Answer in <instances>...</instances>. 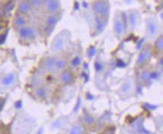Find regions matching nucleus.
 I'll list each match as a JSON object with an SVG mask.
<instances>
[{
	"label": "nucleus",
	"mask_w": 163,
	"mask_h": 134,
	"mask_svg": "<svg viewBox=\"0 0 163 134\" xmlns=\"http://www.w3.org/2000/svg\"><path fill=\"white\" fill-rule=\"evenodd\" d=\"M93 10L94 11L95 13L105 16L108 15L109 11V5L103 2V1H97L94 3L93 5Z\"/></svg>",
	"instance_id": "1"
},
{
	"label": "nucleus",
	"mask_w": 163,
	"mask_h": 134,
	"mask_svg": "<svg viewBox=\"0 0 163 134\" xmlns=\"http://www.w3.org/2000/svg\"><path fill=\"white\" fill-rule=\"evenodd\" d=\"M65 46V38L61 35H59L55 37L52 41V44L51 45V51L52 52H59L63 50Z\"/></svg>",
	"instance_id": "2"
},
{
	"label": "nucleus",
	"mask_w": 163,
	"mask_h": 134,
	"mask_svg": "<svg viewBox=\"0 0 163 134\" xmlns=\"http://www.w3.org/2000/svg\"><path fill=\"white\" fill-rule=\"evenodd\" d=\"M55 62L56 58L53 56H49L46 58L43 62V70L46 73H53L55 70Z\"/></svg>",
	"instance_id": "3"
},
{
	"label": "nucleus",
	"mask_w": 163,
	"mask_h": 134,
	"mask_svg": "<svg viewBox=\"0 0 163 134\" xmlns=\"http://www.w3.org/2000/svg\"><path fill=\"white\" fill-rule=\"evenodd\" d=\"M19 35L23 40L34 38L35 37V31L32 27L23 26L19 29Z\"/></svg>",
	"instance_id": "4"
},
{
	"label": "nucleus",
	"mask_w": 163,
	"mask_h": 134,
	"mask_svg": "<svg viewBox=\"0 0 163 134\" xmlns=\"http://www.w3.org/2000/svg\"><path fill=\"white\" fill-rule=\"evenodd\" d=\"M15 81H16V74L13 72H11L2 77V78L1 79L0 83L2 86L8 88L12 86Z\"/></svg>",
	"instance_id": "5"
},
{
	"label": "nucleus",
	"mask_w": 163,
	"mask_h": 134,
	"mask_svg": "<svg viewBox=\"0 0 163 134\" xmlns=\"http://www.w3.org/2000/svg\"><path fill=\"white\" fill-rule=\"evenodd\" d=\"M147 35L150 39H153L158 32V25L154 20H149L147 25Z\"/></svg>",
	"instance_id": "6"
},
{
	"label": "nucleus",
	"mask_w": 163,
	"mask_h": 134,
	"mask_svg": "<svg viewBox=\"0 0 163 134\" xmlns=\"http://www.w3.org/2000/svg\"><path fill=\"white\" fill-rule=\"evenodd\" d=\"M150 56V51L148 49H144L141 52L137 58V64H142L145 63Z\"/></svg>",
	"instance_id": "7"
},
{
	"label": "nucleus",
	"mask_w": 163,
	"mask_h": 134,
	"mask_svg": "<svg viewBox=\"0 0 163 134\" xmlns=\"http://www.w3.org/2000/svg\"><path fill=\"white\" fill-rule=\"evenodd\" d=\"M32 9V5L29 2L26 1H21L18 5V11L21 14H28Z\"/></svg>",
	"instance_id": "8"
},
{
	"label": "nucleus",
	"mask_w": 163,
	"mask_h": 134,
	"mask_svg": "<svg viewBox=\"0 0 163 134\" xmlns=\"http://www.w3.org/2000/svg\"><path fill=\"white\" fill-rule=\"evenodd\" d=\"M60 82L64 84H68L73 81V75L69 71H64L59 76Z\"/></svg>",
	"instance_id": "9"
},
{
	"label": "nucleus",
	"mask_w": 163,
	"mask_h": 134,
	"mask_svg": "<svg viewBox=\"0 0 163 134\" xmlns=\"http://www.w3.org/2000/svg\"><path fill=\"white\" fill-rule=\"evenodd\" d=\"M47 9L50 12H54L58 10L59 8V2L57 0H45Z\"/></svg>",
	"instance_id": "10"
},
{
	"label": "nucleus",
	"mask_w": 163,
	"mask_h": 134,
	"mask_svg": "<svg viewBox=\"0 0 163 134\" xmlns=\"http://www.w3.org/2000/svg\"><path fill=\"white\" fill-rule=\"evenodd\" d=\"M114 29H115L116 35H117L118 36H121L123 34L124 24H123V22H121L120 19H116L115 20V25H114Z\"/></svg>",
	"instance_id": "11"
},
{
	"label": "nucleus",
	"mask_w": 163,
	"mask_h": 134,
	"mask_svg": "<svg viewBox=\"0 0 163 134\" xmlns=\"http://www.w3.org/2000/svg\"><path fill=\"white\" fill-rule=\"evenodd\" d=\"M66 65L65 61L63 58H56V62H55V72H61L65 69Z\"/></svg>",
	"instance_id": "12"
},
{
	"label": "nucleus",
	"mask_w": 163,
	"mask_h": 134,
	"mask_svg": "<svg viewBox=\"0 0 163 134\" xmlns=\"http://www.w3.org/2000/svg\"><path fill=\"white\" fill-rule=\"evenodd\" d=\"M13 23L17 27H19L20 29V28L25 26V25H26V20L22 16L16 15V17L13 19Z\"/></svg>",
	"instance_id": "13"
},
{
	"label": "nucleus",
	"mask_w": 163,
	"mask_h": 134,
	"mask_svg": "<svg viewBox=\"0 0 163 134\" xmlns=\"http://www.w3.org/2000/svg\"><path fill=\"white\" fill-rule=\"evenodd\" d=\"M128 19H129V23L130 25L131 28L133 29L135 26H136L137 23V16L136 14L134 11H130L129 15H128Z\"/></svg>",
	"instance_id": "14"
},
{
	"label": "nucleus",
	"mask_w": 163,
	"mask_h": 134,
	"mask_svg": "<svg viewBox=\"0 0 163 134\" xmlns=\"http://www.w3.org/2000/svg\"><path fill=\"white\" fill-rule=\"evenodd\" d=\"M35 96L38 97V98H44L46 96V91L43 87H38L34 91Z\"/></svg>",
	"instance_id": "15"
},
{
	"label": "nucleus",
	"mask_w": 163,
	"mask_h": 134,
	"mask_svg": "<svg viewBox=\"0 0 163 134\" xmlns=\"http://www.w3.org/2000/svg\"><path fill=\"white\" fill-rule=\"evenodd\" d=\"M56 22H57V18L53 15L49 16L46 19V24L49 27H52V26H55Z\"/></svg>",
	"instance_id": "16"
},
{
	"label": "nucleus",
	"mask_w": 163,
	"mask_h": 134,
	"mask_svg": "<svg viewBox=\"0 0 163 134\" xmlns=\"http://www.w3.org/2000/svg\"><path fill=\"white\" fill-rule=\"evenodd\" d=\"M132 87V84L130 81H126L121 86V91L123 93H126L130 90Z\"/></svg>",
	"instance_id": "17"
},
{
	"label": "nucleus",
	"mask_w": 163,
	"mask_h": 134,
	"mask_svg": "<svg viewBox=\"0 0 163 134\" xmlns=\"http://www.w3.org/2000/svg\"><path fill=\"white\" fill-rule=\"evenodd\" d=\"M141 80L143 82H147V81L150 80V78H151V73L147 71V70H144V72L141 73Z\"/></svg>",
	"instance_id": "18"
},
{
	"label": "nucleus",
	"mask_w": 163,
	"mask_h": 134,
	"mask_svg": "<svg viewBox=\"0 0 163 134\" xmlns=\"http://www.w3.org/2000/svg\"><path fill=\"white\" fill-rule=\"evenodd\" d=\"M96 21H97V32H100L104 29V23L100 18H96Z\"/></svg>",
	"instance_id": "19"
},
{
	"label": "nucleus",
	"mask_w": 163,
	"mask_h": 134,
	"mask_svg": "<svg viewBox=\"0 0 163 134\" xmlns=\"http://www.w3.org/2000/svg\"><path fill=\"white\" fill-rule=\"evenodd\" d=\"M70 134H82V130L80 127H73L70 131Z\"/></svg>",
	"instance_id": "20"
},
{
	"label": "nucleus",
	"mask_w": 163,
	"mask_h": 134,
	"mask_svg": "<svg viewBox=\"0 0 163 134\" xmlns=\"http://www.w3.org/2000/svg\"><path fill=\"white\" fill-rule=\"evenodd\" d=\"M156 47H157V50H162L163 47V39L162 37H160L158 39L157 41V43H156Z\"/></svg>",
	"instance_id": "21"
},
{
	"label": "nucleus",
	"mask_w": 163,
	"mask_h": 134,
	"mask_svg": "<svg viewBox=\"0 0 163 134\" xmlns=\"http://www.w3.org/2000/svg\"><path fill=\"white\" fill-rule=\"evenodd\" d=\"M31 2V5L35 7H39L42 4V0H30Z\"/></svg>",
	"instance_id": "22"
},
{
	"label": "nucleus",
	"mask_w": 163,
	"mask_h": 134,
	"mask_svg": "<svg viewBox=\"0 0 163 134\" xmlns=\"http://www.w3.org/2000/svg\"><path fill=\"white\" fill-rule=\"evenodd\" d=\"M80 62H81V60H80V58L78 57V56H76V57H75L73 60H72L71 63H72V65L73 66V67H76V66H78L79 64H80Z\"/></svg>",
	"instance_id": "23"
},
{
	"label": "nucleus",
	"mask_w": 163,
	"mask_h": 134,
	"mask_svg": "<svg viewBox=\"0 0 163 134\" xmlns=\"http://www.w3.org/2000/svg\"><path fill=\"white\" fill-rule=\"evenodd\" d=\"M85 122L87 124H91L94 122V118L89 115H87V116H85Z\"/></svg>",
	"instance_id": "24"
},
{
	"label": "nucleus",
	"mask_w": 163,
	"mask_h": 134,
	"mask_svg": "<svg viewBox=\"0 0 163 134\" xmlns=\"http://www.w3.org/2000/svg\"><path fill=\"white\" fill-rule=\"evenodd\" d=\"M13 3L12 2H9V3H8L6 5H5V8H6L8 11H11L13 9Z\"/></svg>",
	"instance_id": "25"
},
{
	"label": "nucleus",
	"mask_w": 163,
	"mask_h": 134,
	"mask_svg": "<svg viewBox=\"0 0 163 134\" xmlns=\"http://www.w3.org/2000/svg\"><path fill=\"white\" fill-rule=\"evenodd\" d=\"M42 133V130H41L40 131L39 133H38V134H42V133Z\"/></svg>",
	"instance_id": "26"
}]
</instances>
